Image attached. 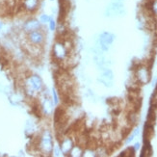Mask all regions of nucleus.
<instances>
[{"label": "nucleus", "instance_id": "9", "mask_svg": "<svg viewBox=\"0 0 157 157\" xmlns=\"http://www.w3.org/2000/svg\"><path fill=\"white\" fill-rule=\"evenodd\" d=\"M113 77H114V74L112 72L111 70H108V69H103V71L101 73V76L98 77V81L100 83L103 84L105 87L110 88L113 86Z\"/></svg>", "mask_w": 157, "mask_h": 157}, {"label": "nucleus", "instance_id": "6", "mask_svg": "<svg viewBox=\"0 0 157 157\" xmlns=\"http://www.w3.org/2000/svg\"><path fill=\"white\" fill-rule=\"evenodd\" d=\"M52 54L54 58L58 61H63L67 56V48L64 43L62 42H56L53 45Z\"/></svg>", "mask_w": 157, "mask_h": 157}, {"label": "nucleus", "instance_id": "3", "mask_svg": "<svg viewBox=\"0 0 157 157\" xmlns=\"http://www.w3.org/2000/svg\"><path fill=\"white\" fill-rule=\"evenodd\" d=\"M105 17H121L125 15L124 6L121 1H114L111 2L107 6V8L104 13Z\"/></svg>", "mask_w": 157, "mask_h": 157}, {"label": "nucleus", "instance_id": "4", "mask_svg": "<svg viewBox=\"0 0 157 157\" xmlns=\"http://www.w3.org/2000/svg\"><path fill=\"white\" fill-rule=\"evenodd\" d=\"M27 40L33 46H40L43 45L45 40V35L42 29L35 30L27 34Z\"/></svg>", "mask_w": 157, "mask_h": 157}, {"label": "nucleus", "instance_id": "24", "mask_svg": "<svg viewBox=\"0 0 157 157\" xmlns=\"http://www.w3.org/2000/svg\"><path fill=\"white\" fill-rule=\"evenodd\" d=\"M50 1H54V0H50Z\"/></svg>", "mask_w": 157, "mask_h": 157}, {"label": "nucleus", "instance_id": "17", "mask_svg": "<svg viewBox=\"0 0 157 157\" xmlns=\"http://www.w3.org/2000/svg\"><path fill=\"white\" fill-rule=\"evenodd\" d=\"M151 107L157 108V92H155V94H153L151 100Z\"/></svg>", "mask_w": 157, "mask_h": 157}, {"label": "nucleus", "instance_id": "18", "mask_svg": "<svg viewBox=\"0 0 157 157\" xmlns=\"http://www.w3.org/2000/svg\"><path fill=\"white\" fill-rule=\"evenodd\" d=\"M48 26H49V29H50L51 31H54V30L56 29V22H55V20H54L52 17H51V19L49 20Z\"/></svg>", "mask_w": 157, "mask_h": 157}, {"label": "nucleus", "instance_id": "5", "mask_svg": "<svg viewBox=\"0 0 157 157\" xmlns=\"http://www.w3.org/2000/svg\"><path fill=\"white\" fill-rule=\"evenodd\" d=\"M135 77L137 82L140 84H147L151 80V72L145 66H139L136 67L135 71Z\"/></svg>", "mask_w": 157, "mask_h": 157}, {"label": "nucleus", "instance_id": "20", "mask_svg": "<svg viewBox=\"0 0 157 157\" xmlns=\"http://www.w3.org/2000/svg\"><path fill=\"white\" fill-rule=\"evenodd\" d=\"M53 98H54V104H58L59 98H58V94H57L56 90H53Z\"/></svg>", "mask_w": 157, "mask_h": 157}, {"label": "nucleus", "instance_id": "1", "mask_svg": "<svg viewBox=\"0 0 157 157\" xmlns=\"http://www.w3.org/2000/svg\"><path fill=\"white\" fill-rule=\"evenodd\" d=\"M44 89V82L37 74H32L25 79L24 91L28 97H35L38 93H40Z\"/></svg>", "mask_w": 157, "mask_h": 157}, {"label": "nucleus", "instance_id": "22", "mask_svg": "<svg viewBox=\"0 0 157 157\" xmlns=\"http://www.w3.org/2000/svg\"><path fill=\"white\" fill-rule=\"evenodd\" d=\"M2 27H3V24H2V22H1V21H0V30L2 29Z\"/></svg>", "mask_w": 157, "mask_h": 157}, {"label": "nucleus", "instance_id": "11", "mask_svg": "<svg viewBox=\"0 0 157 157\" xmlns=\"http://www.w3.org/2000/svg\"><path fill=\"white\" fill-rule=\"evenodd\" d=\"M61 151H62V153H64L65 155L70 154L71 148L73 147V140L70 137H66L62 140L61 142Z\"/></svg>", "mask_w": 157, "mask_h": 157}, {"label": "nucleus", "instance_id": "13", "mask_svg": "<svg viewBox=\"0 0 157 157\" xmlns=\"http://www.w3.org/2000/svg\"><path fill=\"white\" fill-rule=\"evenodd\" d=\"M147 8L153 17H157V0H151Z\"/></svg>", "mask_w": 157, "mask_h": 157}, {"label": "nucleus", "instance_id": "7", "mask_svg": "<svg viewBox=\"0 0 157 157\" xmlns=\"http://www.w3.org/2000/svg\"><path fill=\"white\" fill-rule=\"evenodd\" d=\"M115 40V35L109 32H103L100 34L98 43H99V48L102 51H107L109 49V46L112 44Z\"/></svg>", "mask_w": 157, "mask_h": 157}, {"label": "nucleus", "instance_id": "12", "mask_svg": "<svg viewBox=\"0 0 157 157\" xmlns=\"http://www.w3.org/2000/svg\"><path fill=\"white\" fill-rule=\"evenodd\" d=\"M53 103L54 102H52L48 97H46V95L44 97V100L42 102V110L44 115H46V116L51 115V113L53 111Z\"/></svg>", "mask_w": 157, "mask_h": 157}, {"label": "nucleus", "instance_id": "16", "mask_svg": "<svg viewBox=\"0 0 157 157\" xmlns=\"http://www.w3.org/2000/svg\"><path fill=\"white\" fill-rule=\"evenodd\" d=\"M138 134H139V129L137 128V129H135V130L133 131V133L128 137V139L126 140V144H129V143H130V142L134 139L135 136H137Z\"/></svg>", "mask_w": 157, "mask_h": 157}, {"label": "nucleus", "instance_id": "2", "mask_svg": "<svg viewBox=\"0 0 157 157\" xmlns=\"http://www.w3.org/2000/svg\"><path fill=\"white\" fill-rule=\"evenodd\" d=\"M39 147L44 154L49 155L53 151V141L52 135L49 130H44L39 140Z\"/></svg>", "mask_w": 157, "mask_h": 157}, {"label": "nucleus", "instance_id": "23", "mask_svg": "<svg viewBox=\"0 0 157 157\" xmlns=\"http://www.w3.org/2000/svg\"><path fill=\"white\" fill-rule=\"evenodd\" d=\"M115 1H122V0H115Z\"/></svg>", "mask_w": 157, "mask_h": 157}, {"label": "nucleus", "instance_id": "19", "mask_svg": "<svg viewBox=\"0 0 157 157\" xmlns=\"http://www.w3.org/2000/svg\"><path fill=\"white\" fill-rule=\"evenodd\" d=\"M53 149H54V156H60L61 153H62V151H61V147H59V146L53 147Z\"/></svg>", "mask_w": 157, "mask_h": 157}, {"label": "nucleus", "instance_id": "15", "mask_svg": "<svg viewBox=\"0 0 157 157\" xmlns=\"http://www.w3.org/2000/svg\"><path fill=\"white\" fill-rule=\"evenodd\" d=\"M51 19V17L46 15V13H43V15H40V22L42 24H46L49 22V20Z\"/></svg>", "mask_w": 157, "mask_h": 157}, {"label": "nucleus", "instance_id": "8", "mask_svg": "<svg viewBox=\"0 0 157 157\" xmlns=\"http://www.w3.org/2000/svg\"><path fill=\"white\" fill-rule=\"evenodd\" d=\"M42 26H43V24L40 22V20H38L36 18H30V19H27L26 21L23 23L22 30L25 33L28 34L30 32L35 31V30L42 29Z\"/></svg>", "mask_w": 157, "mask_h": 157}, {"label": "nucleus", "instance_id": "21", "mask_svg": "<svg viewBox=\"0 0 157 157\" xmlns=\"http://www.w3.org/2000/svg\"><path fill=\"white\" fill-rule=\"evenodd\" d=\"M133 148L135 149V151H138V149L140 148V144H139V143H136L135 146L133 147Z\"/></svg>", "mask_w": 157, "mask_h": 157}, {"label": "nucleus", "instance_id": "14", "mask_svg": "<svg viewBox=\"0 0 157 157\" xmlns=\"http://www.w3.org/2000/svg\"><path fill=\"white\" fill-rule=\"evenodd\" d=\"M71 156H74V157H77V156H82L83 155V149L80 146H73V147L71 148V151L70 152Z\"/></svg>", "mask_w": 157, "mask_h": 157}, {"label": "nucleus", "instance_id": "10", "mask_svg": "<svg viewBox=\"0 0 157 157\" xmlns=\"http://www.w3.org/2000/svg\"><path fill=\"white\" fill-rule=\"evenodd\" d=\"M40 0H23L22 7L26 12L33 13L38 10V8L40 7Z\"/></svg>", "mask_w": 157, "mask_h": 157}]
</instances>
